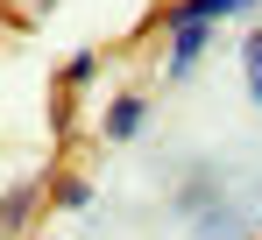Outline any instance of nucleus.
I'll return each mask as SVG.
<instances>
[{
	"label": "nucleus",
	"instance_id": "423d86ee",
	"mask_svg": "<svg viewBox=\"0 0 262 240\" xmlns=\"http://www.w3.org/2000/svg\"><path fill=\"white\" fill-rule=\"evenodd\" d=\"M92 71H99V57H92V50H78V57H71V64H64V85H85Z\"/></svg>",
	"mask_w": 262,
	"mask_h": 240
},
{
	"label": "nucleus",
	"instance_id": "7ed1b4c3",
	"mask_svg": "<svg viewBox=\"0 0 262 240\" xmlns=\"http://www.w3.org/2000/svg\"><path fill=\"white\" fill-rule=\"evenodd\" d=\"M255 0H177L170 21H227V14H248Z\"/></svg>",
	"mask_w": 262,
	"mask_h": 240
},
{
	"label": "nucleus",
	"instance_id": "f03ea898",
	"mask_svg": "<svg viewBox=\"0 0 262 240\" xmlns=\"http://www.w3.org/2000/svg\"><path fill=\"white\" fill-rule=\"evenodd\" d=\"M142 120H149V99H114V106H106V141H135V134H142Z\"/></svg>",
	"mask_w": 262,
	"mask_h": 240
},
{
	"label": "nucleus",
	"instance_id": "39448f33",
	"mask_svg": "<svg viewBox=\"0 0 262 240\" xmlns=\"http://www.w3.org/2000/svg\"><path fill=\"white\" fill-rule=\"evenodd\" d=\"M57 205H64V212H85V205H92V184H78V177L57 184Z\"/></svg>",
	"mask_w": 262,
	"mask_h": 240
},
{
	"label": "nucleus",
	"instance_id": "0eeeda50",
	"mask_svg": "<svg viewBox=\"0 0 262 240\" xmlns=\"http://www.w3.org/2000/svg\"><path fill=\"white\" fill-rule=\"evenodd\" d=\"M21 219H29V191L14 184V191H7V226H21Z\"/></svg>",
	"mask_w": 262,
	"mask_h": 240
},
{
	"label": "nucleus",
	"instance_id": "f257e3e1",
	"mask_svg": "<svg viewBox=\"0 0 262 240\" xmlns=\"http://www.w3.org/2000/svg\"><path fill=\"white\" fill-rule=\"evenodd\" d=\"M206 42H213V21H170V71H191Z\"/></svg>",
	"mask_w": 262,
	"mask_h": 240
},
{
	"label": "nucleus",
	"instance_id": "20e7f679",
	"mask_svg": "<svg viewBox=\"0 0 262 240\" xmlns=\"http://www.w3.org/2000/svg\"><path fill=\"white\" fill-rule=\"evenodd\" d=\"M241 78H248V99L262 106V29H255L248 42H241Z\"/></svg>",
	"mask_w": 262,
	"mask_h": 240
}]
</instances>
